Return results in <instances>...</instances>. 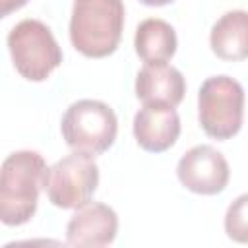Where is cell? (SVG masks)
<instances>
[{
	"mask_svg": "<svg viewBox=\"0 0 248 248\" xmlns=\"http://www.w3.org/2000/svg\"><path fill=\"white\" fill-rule=\"evenodd\" d=\"M46 172V163L37 151L23 149L6 157L0 176V219L4 225L17 227L33 217Z\"/></svg>",
	"mask_w": 248,
	"mask_h": 248,
	"instance_id": "cell-1",
	"label": "cell"
},
{
	"mask_svg": "<svg viewBox=\"0 0 248 248\" xmlns=\"http://www.w3.org/2000/svg\"><path fill=\"white\" fill-rule=\"evenodd\" d=\"M124 27L122 0H74L70 39L76 50L103 58L116 50Z\"/></svg>",
	"mask_w": 248,
	"mask_h": 248,
	"instance_id": "cell-2",
	"label": "cell"
},
{
	"mask_svg": "<svg viewBox=\"0 0 248 248\" xmlns=\"http://www.w3.org/2000/svg\"><path fill=\"white\" fill-rule=\"evenodd\" d=\"M62 138L78 153L89 157L105 153L116 140L118 120L114 110L95 99H81L68 107L62 116Z\"/></svg>",
	"mask_w": 248,
	"mask_h": 248,
	"instance_id": "cell-3",
	"label": "cell"
},
{
	"mask_svg": "<svg viewBox=\"0 0 248 248\" xmlns=\"http://www.w3.org/2000/svg\"><path fill=\"white\" fill-rule=\"evenodd\" d=\"M244 114V89L229 76L207 78L198 93V120L203 132L215 140L238 134Z\"/></svg>",
	"mask_w": 248,
	"mask_h": 248,
	"instance_id": "cell-4",
	"label": "cell"
},
{
	"mask_svg": "<svg viewBox=\"0 0 248 248\" xmlns=\"http://www.w3.org/2000/svg\"><path fill=\"white\" fill-rule=\"evenodd\" d=\"M8 48L16 70L29 81L46 79L62 62V50L52 31L39 19L16 23L8 35Z\"/></svg>",
	"mask_w": 248,
	"mask_h": 248,
	"instance_id": "cell-5",
	"label": "cell"
},
{
	"mask_svg": "<svg viewBox=\"0 0 248 248\" xmlns=\"http://www.w3.org/2000/svg\"><path fill=\"white\" fill-rule=\"evenodd\" d=\"M99 184V167L93 157L74 151L56 161L48 172L45 190L52 205L62 209H78L89 203Z\"/></svg>",
	"mask_w": 248,
	"mask_h": 248,
	"instance_id": "cell-6",
	"label": "cell"
},
{
	"mask_svg": "<svg viewBox=\"0 0 248 248\" xmlns=\"http://www.w3.org/2000/svg\"><path fill=\"white\" fill-rule=\"evenodd\" d=\"M176 174L190 192L213 196L225 190L231 170L227 159L215 147L196 145L180 157Z\"/></svg>",
	"mask_w": 248,
	"mask_h": 248,
	"instance_id": "cell-7",
	"label": "cell"
},
{
	"mask_svg": "<svg viewBox=\"0 0 248 248\" xmlns=\"http://www.w3.org/2000/svg\"><path fill=\"white\" fill-rule=\"evenodd\" d=\"M118 217L112 207L105 203H85L78 207L66 227L68 246L78 248H99L107 246L116 238Z\"/></svg>",
	"mask_w": 248,
	"mask_h": 248,
	"instance_id": "cell-8",
	"label": "cell"
},
{
	"mask_svg": "<svg viewBox=\"0 0 248 248\" xmlns=\"http://www.w3.org/2000/svg\"><path fill=\"white\" fill-rule=\"evenodd\" d=\"M134 136L141 149L161 153L180 136V118L170 105H143L134 116Z\"/></svg>",
	"mask_w": 248,
	"mask_h": 248,
	"instance_id": "cell-9",
	"label": "cell"
},
{
	"mask_svg": "<svg viewBox=\"0 0 248 248\" xmlns=\"http://www.w3.org/2000/svg\"><path fill=\"white\" fill-rule=\"evenodd\" d=\"M186 91L184 76L167 62L145 64L136 78V95L143 105H170L176 107Z\"/></svg>",
	"mask_w": 248,
	"mask_h": 248,
	"instance_id": "cell-10",
	"label": "cell"
},
{
	"mask_svg": "<svg viewBox=\"0 0 248 248\" xmlns=\"http://www.w3.org/2000/svg\"><path fill=\"white\" fill-rule=\"evenodd\" d=\"M209 45L221 60L248 58V12L232 10L223 14L211 27Z\"/></svg>",
	"mask_w": 248,
	"mask_h": 248,
	"instance_id": "cell-11",
	"label": "cell"
},
{
	"mask_svg": "<svg viewBox=\"0 0 248 248\" xmlns=\"http://www.w3.org/2000/svg\"><path fill=\"white\" fill-rule=\"evenodd\" d=\"M176 45L178 41L172 25L159 17H147L136 29L134 46L138 56L145 64H159L170 60L176 52Z\"/></svg>",
	"mask_w": 248,
	"mask_h": 248,
	"instance_id": "cell-12",
	"label": "cell"
},
{
	"mask_svg": "<svg viewBox=\"0 0 248 248\" xmlns=\"http://www.w3.org/2000/svg\"><path fill=\"white\" fill-rule=\"evenodd\" d=\"M225 232L231 240L248 244V194L238 196L225 213Z\"/></svg>",
	"mask_w": 248,
	"mask_h": 248,
	"instance_id": "cell-13",
	"label": "cell"
},
{
	"mask_svg": "<svg viewBox=\"0 0 248 248\" xmlns=\"http://www.w3.org/2000/svg\"><path fill=\"white\" fill-rule=\"evenodd\" d=\"M2 2V16H8L14 10H19L21 6L27 4V0H0Z\"/></svg>",
	"mask_w": 248,
	"mask_h": 248,
	"instance_id": "cell-14",
	"label": "cell"
},
{
	"mask_svg": "<svg viewBox=\"0 0 248 248\" xmlns=\"http://www.w3.org/2000/svg\"><path fill=\"white\" fill-rule=\"evenodd\" d=\"M140 2L145 4V6H167V4H170L174 0H140Z\"/></svg>",
	"mask_w": 248,
	"mask_h": 248,
	"instance_id": "cell-15",
	"label": "cell"
}]
</instances>
